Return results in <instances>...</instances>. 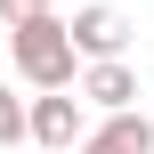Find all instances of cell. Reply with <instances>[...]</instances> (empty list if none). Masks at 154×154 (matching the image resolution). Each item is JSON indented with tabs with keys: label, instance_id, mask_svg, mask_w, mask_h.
<instances>
[{
	"label": "cell",
	"instance_id": "5",
	"mask_svg": "<svg viewBox=\"0 0 154 154\" xmlns=\"http://www.w3.org/2000/svg\"><path fill=\"white\" fill-rule=\"evenodd\" d=\"M81 154H154V122L146 114H114V122H97L81 138Z\"/></svg>",
	"mask_w": 154,
	"mask_h": 154
},
{
	"label": "cell",
	"instance_id": "2",
	"mask_svg": "<svg viewBox=\"0 0 154 154\" xmlns=\"http://www.w3.org/2000/svg\"><path fill=\"white\" fill-rule=\"evenodd\" d=\"M81 138H89V106H81V89L32 97V146H49V154H81Z\"/></svg>",
	"mask_w": 154,
	"mask_h": 154
},
{
	"label": "cell",
	"instance_id": "1",
	"mask_svg": "<svg viewBox=\"0 0 154 154\" xmlns=\"http://www.w3.org/2000/svg\"><path fill=\"white\" fill-rule=\"evenodd\" d=\"M8 65H16L41 97L81 89V49H73V24H65V16H32V24H16V32H8Z\"/></svg>",
	"mask_w": 154,
	"mask_h": 154
},
{
	"label": "cell",
	"instance_id": "3",
	"mask_svg": "<svg viewBox=\"0 0 154 154\" xmlns=\"http://www.w3.org/2000/svg\"><path fill=\"white\" fill-rule=\"evenodd\" d=\"M73 49L89 57V65H122V49H130V16L122 8H73Z\"/></svg>",
	"mask_w": 154,
	"mask_h": 154
},
{
	"label": "cell",
	"instance_id": "4",
	"mask_svg": "<svg viewBox=\"0 0 154 154\" xmlns=\"http://www.w3.org/2000/svg\"><path fill=\"white\" fill-rule=\"evenodd\" d=\"M81 106H97L106 122L114 114H138V73L130 65H81Z\"/></svg>",
	"mask_w": 154,
	"mask_h": 154
},
{
	"label": "cell",
	"instance_id": "7",
	"mask_svg": "<svg viewBox=\"0 0 154 154\" xmlns=\"http://www.w3.org/2000/svg\"><path fill=\"white\" fill-rule=\"evenodd\" d=\"M32 16H49V0H0V24H8V32L32 24Z\"/></svg>",
	"mask_w": 154,
	"mask_h": 154
},
{
	"label": "cell",
	"instance_id": "6",
	"mask_svg": "<svg viewBox=\"0 0 154 154\" xmlns=\"http://www.w3.org/2000/svg\"><path fill=\"white\" fill-rule=\"evenodd\" d=\"M16 138H32V106L8 97V81H0V146H16Z\"/></svg>",
	"mask_w": 154,
	"mask_h": 154
}]
</instances>
